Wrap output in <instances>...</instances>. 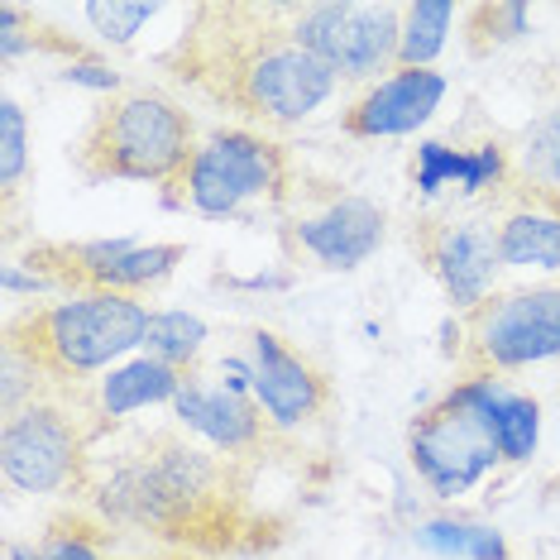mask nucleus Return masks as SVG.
I'll return each mask as SVG.
<instances>
[{
    "label": "nucleus",
    "mask_w": 560,
    "mask_h": 560,
    "mask_svg": "<svg viewBox=\"0 0 560 560\" xmlns=\"http://www.w3.org/2000/svg\"><path fill=\"white\" fill-rule=\"evenodd\" d=\"M556 493H560V483H556Z\"/></svg>",
    "instance_id": "nucleus-29"
},
{
    "label": "nucleus",
    "mask_w": 560,
    "mask_h": 560,
    "mask_svg": "<svg viewBox=\"0 0 560 560\" xmlns=\"http://www.w3.org/2000/svg\"><path fill=\"white\" fill-rule=\"evenodd\" d=\"M183 384H187L183 369L149 360V354H135V360L106 369V378H101V388H96V402H101V417L125 422V417L144 412V407H154V402H173Z\"/></svg>",
    "instance_id": "nucleus-17"
},
{
    "label": "nucleus",
    "mask_w": 560,
    "mask_h": 560,
    "mask_svg": "<svg viewBox=\"0 0 560 560\" xmlns=\"http://www.w3.org/2000/svg\"><path fill=\"white\" fill-rule=\"evenodd\" d=\"M469 20H483L493 30V44H513L527 34V5H479V10H469Z\"/></svg>",
    "instance_id": "nucleus-27"
},
{
    "label": "nucleus",
    "mask_w": 560,
    "mask_h": 560,
    "mask_svg": "<svg viewBox=\"0 0 560 560\" xmlns=\"http://www.w3.org/2000/svg\"><path fill=\"white\" fill-rule=\"evenodd\" d=\"M207 350V322L192 312H154L149 316V336H144V354L163 360L173 369H192L197 354Z\"/></svg>",
    "instance_id": "nucleus-21"
},
{
    "label": "nucleus",
    "mask_w": 560,
    "mask_h": 560,
    "mask_svg": "<svg viewBox=\"0 0 560 560\" xmlns=\"http://www.w3.org/2000/svg\"><path fill=\"white\" fill-rule=\"evenodd\" d=\"M460 10L451 0H417L402 5V39H398V68H431V58L451 39V24Z\"/></svg>",
    "instance_id": "nucleus-20"
},
{
    "label": "nucleus",
    "mask_w": 560,
    "mask_h": 560,
    "mask_svg": "<svg viewBox=\"0 0 560 560\" xmlns=\"http://www.w3.org/2000/svg\"><path fill=\"white\" fill-rule=\"evenodd\" d=\"M388 215L378 201L369 197H330L322 211H307L292 221V245L312 254L322 269L350 273L364 259H374V249L384 245Z\"/></svg>",
    "instance_id": "nucleus-13"
},
{
    "label": "nucleus",
    "mask_w": 560,
    "mask_h": 560,
    "mask_svg": "<svg viewBox=\"0 0 560 560\" xmlns=\"http://www.w3.org/2000/svg\"><path fill=\"white\" fill-rule=\"evenodd\" d=\"M149 316L154 312L125 292H78V298L30 312V322H10V340H20L54 384H68V378L78 384L96 369H110L125 354L144 350Z\"/></svg>",
    "instance_id": "nucleus-3"
},
{
    "label": "nucleus",
    "mask_w": 560,
    "mask_h": 560,
    "mask_svg": "<svg viewBox=\"0 0 560 560\" xmlns=\"http://www.w3.org/2000/svg\"><path fill=\"white\" fill-rule=\"evenodd\" d=\"M455 393H460V398L483 417V427H489V436H493V445H499V455L508 465H527L532 455H537V445H541V402L532 398V393L508 388L503 378H493V374L465 378V384H455Z\"/></svg>",
    "instance_id": "nucleus-16"
},
{
    "label": "nucleus",
    "mask_w": 560,
    "mask_h": 560,
    "mask_svg": "<svg viewBox=\"0 0 560 560\" xmlns=\"http://www.w3.org/2000/svg\"><path fill=\"white\" fill-rule=\"evenodd\" d=\"M469 350L479 374H508L560 360V288H522L469 312Z\"/></svg>",
    "instance_id": "nucleus-9"
},
{
    "label": "nucleus",
    "mask_w": 560,
    "mask_h": 560,
    "mask_svg": "<svg viewBox=\"0 0 560 560\" xmlns=\"http://www.w3.org/2000/svg\"><path fill=\"white\" fill-rule=\"evenodd\" d=\"M451 82L431 68H393L384 82H374L369 92L354 101L340 120V130L350 139H398L417 135L422 125L441 110Z\"/></svg>",
    "instance_id": "nucleus-12"
},
{
    "label": "nucleus",
    "mask_w": 560,
    "mask_h": 560,
    "mask_svg": "<svg viewBox=\"0 0 560 560\" xmlns=\"http://www.w3.org/2000/svg\"><path fill=\"white\" fill-rule=\"evenodd\" d=\"M292 39L322 58L340 82L378 78L398 62L402 5H354V0H326V5L292 10Z\"/></svg>",
    "instance_id": "nucleus-5"
},
{
    "label": "nucleus",
    "mask_w": 560,
    "mask_h": 560,
    "mask_svg": "<svg viewBox=\"0 0 560 560\" xmlns=\"http://www.w3.org/2000/svg\"><path fill=\"white\" fill-rule=\"evenodd\" d=\"M407 460L436 499H460L489 469H499L503 455L493 445L489 427H483V417L451 388L407 431Z\"/></svg>",
    "instance_id": "nucleus-6"
},
{
    "label": "nucleus",
    "mask_w": 560,
    "mask_h": 560,
    "mask_svg": "<svg viewBox=\"0 0 560 560\" xmlns=\"http://www.w3.org/2000/svg\"><path fill=\"white\" fill-rule=\"evenodd\" d=\"M499 254L503 269H541L560 273V207L522 201L499 215Z\"/></svg>",
    "instance_id": "nucleus-18"
},
{
    "label": "nucleus",
    "mask_w": 560,
    "mask_h": 560,
    "mask_svg": "<svg viewBox=\"0 0 560 560\" xmlns=\"http://www.w3.org/2000/svg\"><path fill=\"white\" fill-rule=\"evenodd\" d=\"M5 560H101V546L86 532H54V537H44L34 546L15 541Z\"/></svg>",
    "instance_id": "nucleus-25"
},
{
    "label": "nucleus",
    "mask_w": 560,
    "mask_h": 560,
    "mask_svg": "<svg viewBox=\"0 0 560 560\" xmlns=\"http://www.w3.org/2000/svg\"><path fill=\"white\" fill-rule=\"evenodd\" d=\"M197 154L192 116L163 92H120L86 120L78 168L86 177L177 187Z\"/></svg>",
    "instance_id": "nucleus-2"
},
{
    "label": "nucleus",
    "mask_w": 560,
    "mask_h": 560,
    "mask_svg": "<svg viewBox=\"0 0 560 560\" xmlns=\"http://www.w3.org/2000/svg\"><path fill=\"white\" fill-rule=\"evenodd\" d=\"M288 183V154L283 144L254 130H211L197 139V154L183 173V201L197 215L225 221L240 215L249 201L278 197Z\"/></svg>",
    "instance_id": "nucleus-4"
},
{
    "label": "nucleus",
    "mask_w": 560,
    "mask_h": 560,
    "mask_svg": "<svg viewBox=\"0 0 560 560\" xmlns=\"http://www.w3.org/2000/svg\"><path fill=\"white\" fill-rule=\"evenodd\" d=\"M0 288H5V298H24V292H30V298H34V292H54V283H48L44 273H34V269L24 273L15 259L0 269Z\"/></svg>",
    "instance_id": "nucleus-28"
},
{
    "label": "nucleus",
    "mask_w": 560,
    "mask_h": 560,
    "mask_svg": "<svg viewBox=\"0 0 560 560\" xmlns=\"http://www.w3.org/2000/svg\"><path fill=\"white\" fill-rule=\"evenodd\" d=\"M86 431L62 402H30L5 417L0 431V475L20 493H58L82 479Z\"/></svg>",
    "instance_id": "nucleus-8"
},
{
    "label": "nucleus",
    "mask_w": 560,
    "mask_h": 560,
    "mask_svg": "<svg viewBox=\"0 0 560 560\" xmlns=\"http://www.w3.org/2000/svg\"><path fill=\"white\" fill-rule=\"evenodd\" d=\"M68 86H86V92H101V96H110V92H120V72L110 68V62H92V58H78L72 54V62L58 72Z\"/></svg>",
    "instance_id": "nucleus-26"
},
{
    "label": "nucleus",
    "mask_w": 560,
    "mask_h": 560,
    "mask_svg": "<svg viewBox=\"0 0 560 560\" xmlns=\"http://www.w3.org/2000/svg\"><path fill=\"white\" fill-rule=\"evenodd\" d=\"M82 15L96 30L101 44H130L159 15V5H149V0H130V5H120V0H92V5H82Z\"/></svg>",
    "instance_id": "nucleus-23"
},
{
    "label": "nucleus",
    "mask_w": 560,
    "mask_h": 560,
    "mask_svg": "<svg viewBox=\"0 0 560 560\" xmlns=\"http://www.w3.org/2000/svg\"><path fill=\"white\" fill-rule=\"evenodd\" d=\"M422 259L445 288L451 307L475 312L493 298V283L503 273L499 221L493 215H441V221H427Z\"/></svg>",
    "instance_id": "nucleus-10"
},
{
    "label": "nucleus",
    "mask_w": 560,
    "mask_h": 560,
    "mask_svg": "<svg viewBox=\"0 0 560 560\" xmlns=\"http://www.w3.org/2000/svg\"><path fill=\"white\" fill-rule=\"evenodd\" d=\"M249 364H254V402L269 417V427L278 431L302 427L326 407V374L307 354L292 350L278 330H254Z\"/></svg>",
    "instance_id": "nucleus-11"
},
{
    "label": "nucleus",
    "mask_w": 560,
    "mask_h": 560,
    "mask_svg": "<svg viewBox=\"0 0 560 560\" xmlns=\"http://www.w3.org/2000/svg\"><path fill=\"white\" fill-rule=\"evenodd\" d=\"M187 259L183 245H139V240H82V245H44L30 254V269L44 273L54 292H135L163 283Z\"/></svg>",
    "instance_id": "nucleus-7"
},
{
    "label": "nucleus",
    "mask_w": 560,
    "mask_h": 560,
    "mask_svg": "<svg viewBox=\"0 0 560 560\" xmlns=\"http://www.w3.org/2000/svg\"><path fill=\"white\" fill-rule=\"evenodd\" d=\"M412 541L441 560H513L508 537L489 522H465V517H431L412 527Z\"/></svg>",
    "instance_id": "nucleus-19"
},
{
    "label": "nucleus",
    "mask_w": 560,
    "mask_h": 560,
    "mask_svg": "<svg viewBox=\"0 0 560 560\" xmlns=\"http://www.w3.org/2000/svg\"><path fill=\"white\" fill-rule=\"evenodd\" d=\"M513 173H522L527 183H537V192H546V197L560 187V106L527 125Z\"/></svg>",
    "instance_id": "nucleus-22"
},
{
    "label": "nucleus",
    "mask_w": 560,
    "mask_h": 560,
    "mask_svg": "<svg viewBox=\"0 0 560 560\" xmlns=\"http://www.w3.org/2000/svg\"><path fill=\"white\" fill-rule=\"evenodd\" d=\"M412 183L422 197H436L445 187H460V197H483L513 183V159L499 139H483L479 149L445 144V139H422L412 154Z\"/></svg>",
    "instance_id": "nucleus-15"
},
{
    "label": "nucleus",
    "mask_w": 560,
    "mask_h": 560,
    "mask_svg": "<svg viewBox=\"0 0 560 560\" xmlns=\"http://www.w3.org/2000/svg\"><path fill=\"white\" fill-rule=\"evenodd\" d=\"M24 154H30V120H24L20 101H0V187L15 192Z\"/></svg>",
    "instance_id": "nucleus-24"
},
{
    "label": "nucleus",
    "mask_w": 560,
    "mask_h": 560,
    "mask_svg": "<svg viewBox=\"0 0 560 560\" xmlns=\"http://www.w3.org/2000/svg\"><path fill=\"white\" fill-rule=\"evenodd\" d=\"M173 417L183 422L187 431H197L207 445L225 455H245L264 441V412L259 402L245 398V393H231V388H215V384H201V378L187 374V384L177 388L173 398Z\"/></svg>",
    "instance_id": "nucleus-14"
},
{
    "label": "nucleus",
    "mask_w": 560,
    "mask_h": 560,
    "mask_svg": "<svg viewBox=\"0 0 560 560\" xmlns=\"http://www.w3.org/2000/svg\"><path fill=\"white\" fill-rule=\"evenodd\" d=\"M225 34V30H221ZM197 78L235 110L269 125H302L330 101L336 72L292 39V30H231L197 62Z\"/></svg>",
    "instance_id": "nucleus-1"
}]
</instances>
